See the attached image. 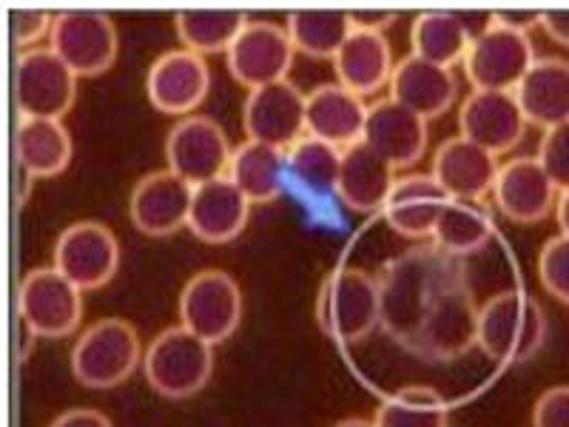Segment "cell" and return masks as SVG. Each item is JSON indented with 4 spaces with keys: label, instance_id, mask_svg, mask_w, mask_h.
I'll return each mask as SVG.
<instances>
[{
    "label": "cell",
    "instance_id": "5",
    "mask_svg": "<svg viewBox=\"0 0 569 427\" xmlns=\"http://www.w3.org/2000/svg\"><path fill=\"white\" fill-rule=\"evenodd\" d=\"M142 374L151 390L166 399H191L213 374V345L200 339L186 325L160 330L142 356Z\"/></svg>",
    "mask_w": 569,
    "mask_h": 427
},
{
    "label": "cell",
    "instance_id": "1",
    "mask_svg": "<svg viewBox=\"0 0 569 427\" xmlns=\"http://www.w3.org/2000/svg\"><path fill=\"white\" fill-rule=\"evenodd\" d=\"M376 282L382 297V330L410 350L445 294L453 291L456 285L470 282V277L465 259L425 242L385 262Z\"/></svg>",
    "mask_w": 569,
    "mask_h": 427
},
{
    "label": "cell",
    "instance_id": "19",
    "mask_svg": "<svg viewBox=\"0 0 569 427\" xmlns=\"http://www.w3.org/2000/svg\"><path fill=\"white\" fill-rule=\"evenodd\" d=\"M498 171H501V162L496 155L470 142L467 137L456 135L439 142V149L433 151L430 175L450 195V200L485 202V197L492 195Z\"/></svg>",
    "mask_w": 569,
    "mask_h": 427
},
{
    "label": "cell",
    "instance_id": "37",
    "mask_svg": "<svg viewBox=\"0 0 569 427\" xmlns=\"http://www.w3.org/2000/svg\"><path fill=\"white\" fill-rule=\"evenodd\" d=\"M536 157L541 160L543 171L550 175V180L558 186V191H567L569 188V123H561L556 126V129L543 131Z\"/></svg>",
    "mask_w": 569,
    "mask_h": 427
},
{
    "label": "cell",
    "instance_id": "20",
    "mask_svg": "<svg viewBox=\"0 0 569 427\" xmlns=\"http://www.w3.org/2000/svg\"><path fill=\"white\" fill-rule=\"evenodd\" d=\"M370 106L365 98L345 89L342 83H322L308 95L305 103V126L308 137L330 142L337 149L348 151L350 146L365 140Z\"/></svg>",
    "mask_w": 569,
    "mask_h": 427
},
{
    "label": "cell",
    "instance_id": "23",
    "mask_svg": "<svg viewBox=\"0 0 569 427\" xmlns=\"http://www.w3.org/2000/svg\"><path fill=\"white\" fill-rule=\"evenodd\" d=\"M365 142L393 169H408L427 151V120L393 98H385L370 106Z\"/></svg>",
    "mask_w": 569,
    "mask_h": 427
},
{
    "label": "cell",
    "instance_id": "8",
    "mask_svg": "<svg viewBox=\"0 0 569 427\" xmlns=\"http://www.w3.org/2000/svg\"><path fill=\"white\" fill-rule=\"evenodd\" d=\"M14 100L20 117L63 120L78 100V75L49 46L20 52L14 66Z\"/></svg>",
    "mask_w": 569,
    "mask_h": 427
},
{
    "label": "cell",
    "instance_id": "31",
    "mask_svg": "<svg viewBox=\"0 0 569 427\" xmlns=\"http://www.w3.org/2000/svg\"><path fill=\"white\" fill-rule=\"evenodd\" d=\"M492 237H496V220L485 202L450 200L430 242L439 246L441 251L467 259L470 254L485 251Z\"/></svg>",
    "mask_w": 569,
    "mask_h": 427
},
{
    "label": "cell",
    "instance_id": "16",
    "mask_svg": "<svg viewBox=\"0 0 569 427\" xmlns=\"http://www.w3.org/2000/svg\"><path fill=\"white\" fill-rule=\"evenodd\" d=\"M527 117L518 106L516 91H476L467 95L459 109V135L501 157L525 140Z\"/></svg>",
    "mask_w": 569,
    "mask_h": 427
},
{
    "label": "cell",
    "instance_id": "14",
    "mask_svg": "<svg viewBox=\"0 0 569 427\" xmlns=\"http://www.w3.org/2000/svg\"><path fill=\"white\" fill-rule=\"evenodd\" d=\"M305 103H308V95H302L291 80L253 89L242 106V129L248 140L266 142L282 151L297 146L308 135Z\"/></svg>",
    "mask_w": 569,
    "mask_h": 427
},
{
    "label": "cell",
    "instance_id": "39",
    "mask_svg": "<svg viewBox=\"0 0 569 427\" xmlns=\"http://www.w3.org/2000/svg\"><path fill=\"white\" fill-rule=\"evenodd\" d=\"M532 427H569V385L543 390L532 405Z\"/></svg>",
    "mask_w": 569,
    "mask_h": 427
},
{
    "label": "cell",
    "instance_id": "17",
    "mask_svg": "<svg viewBox=\"0 0 569 427\" xmlns=\"http://www.w3.org/2000/svg\"><path fill=\"white\" fill-rule=\"evenodd\" d=\"M191 202H194L191 182L177 177L171 169L151 171L131 188V222L146 237H171L180 228H188Z\"/></svg>",
    "mask_w": 569,
    "mask_h": 427
},
{
    "label": "cell",
    "instance_id": "13",
    "mask_svg": "<svg viewBox=\"0 0 569 427\" xmlns=\"http://www.w3.org/2000/svg\"><path fill=\"white\" fill-rule=\"evenodd\" d=\"M293 40L288 29L271 20H248V27L228 49V71L248 91L288 80L293 66Z\"/></svg>",
    "mask_w": 569,
    "mask_h": 427
},
{
    "label": "cell",
    "instance_id": "45",
    "mask_svg": "<svg viewBox=\"0 0 569 427\" xmlns=\"http://www.w3.org/2000/svg\"><path fill=\"white\" fill-rule=\"evenodd\" d=\"M333 427H376V421H365V419H342V421H337V425Z\"/></svg>",
    "mask_w": 569,
    "mask_h": 427
},
{
    "label": "cell",
    "instance_id": "24",
    "mask_svg": "<svg viewBox=\"0 0 569 427\" xmlns=\"http://www.w3.org/2000/svg\"><path fill=\"white\" fill-rule=\"evenodd\" d=\"M456 95H459V80H456L453 69L421 60L416 54H408L396 63L390 98L408 106L425 120H436L445 115L456 103Z\"/></svg>",
    "mask_w": 569,
    "mask_h": 427
},
{
    "label": "cell",
    "instance_id": "2",
    "mask_svg": "<svg viewBox=\"0 0 569 427\" xmlns=\"http://www.w3.org/2000/svg\"><path fill=\"white\" fill-rule=\"evenodd\" d=\"M547 342V314L527 291L492 294L479 308L476 345L492 363H527Z\"/></svg>",
    "mask_w": 569,
    "mask_h": 427
},
{
    "label": "cell",
    "instance_id": "41",
    "mask_svg": "<svg viewBox=\"0 0 569 427\" xmlns=\"http://www.w3.org/2000/svg\"><path fill=\"white\" fill-rule=\"evenodd\" d=\"M49 427H114V421L94 408H71L54 416V421Z\"/></svg>",
    "mask_w": 569,
    "mask_h": 427
},
{
    "label": "cell",
    "instance_id": "4",
    "mask_svg": "<svg viewBox=\"0 0 569 427\" xmlns=\"http://www.w3.org/2000/svg\"><path fill=\"white\" fill-rule=\"evenodd\" d=\"M317 317L325 334L339 345H353L382 328V297L373 274L342 266L325 277Z\"/></svg>",
    "mask_w": 569,
    "mask_h": 427
},
{
    "label": "cell",
    "instance_id": "21",
    "mask_svg": "<svg viewBox=\"0 0 569 427\" xmlns=\"http://www.w3.org/2000/svg\"><path fill=\"white\" fill-rule=\"evenodd\" d=\"M248 220H251V200L242 195L231 177L194 186L188 228L197 240L211 242V246L231 242L246 231Z\"/></svg>",
    "mask_w": 569,
    "mask_h": 427
},
{
    "label": "cell",
    "instance_id": "18",
    "mask_svg": "<svg viewBox=\"0 0 569 427\" xmlns=\"http://www.w3.org/2000/svg\"><path fill=\"white\" fill-rule=\"evenodd\" d=\"M492 202L507 220L532 226L556 214L558 186L543 171L538 157H512L501 162L498 180L492 186Z\"/></svg>",
    "mask_w": 569,
    "mask_h": 427
},
{
    "label": "cell",
    "instance_id": "35",
    "mask_svg": "<svg viewBox=\"0 0 569 427\" xmlns=\"http://www.w3.org/2000/svg\"><path fill=\"white\" fill-rule=\"evenodd\" d=\"M342 157L345 151L337 146L305 135L297 146L288 149V177L311 195H337Z\"/></svg>",
    "mask_w": 569,
    "mask_h": 427
},
{
    "label": "cell",
    "instance_id": "15",
    "mask_svg": "<svg viewBox=\"0 0 569 427\" xmlns=\"http://www.w3.org/2000/svg\"><path fill=\"white\" fill-rule=\"evenodd\" d=\"M211 89V69L206 58L188 49L162 52L146 75V95L151 106L162 115L191 117V111L208 98Z\"/></svg>",
    "mask_w": 569,
    "mask_h": 427
},
{
    "label": "cell",
    "instance_id": "34",
    "mask_svg": "<svg viewBox=\"0 0 569 427\" xmlns=\"http://www.w3.org/2000/svg\"><path fill=\"white\" fill-rule=\"evenodd\" d=\"M376 427H447L450 405L430 385H405L379 405Z\"/></svg>",
    "mask_w": 569,
    "mask_h": 427
},
{
    "label": "cell",
    "instance_id": "44",
    "mask_svg": "<svg viewBox=\"0 0 569 427\" xmlns=\"http://www.w3.org/2000/svg\"><path fill=\"white\" fill-rule=\"evenodd\" d=\"M556 222H558V228H561L563 237H569V188L567 191H558Z\"/></svg>",
    "mask_w": 569,
    "mask_h": 427
},
{
    "label": "cell",
    "instance_id": "28",
    "mask_svg": "<svg viewBox=\"0 0 569 427\" xmlns=\"http://www.w3.org/2000/svg\"><path fill=\"white\" fill-rule=\"evenodd\" d=\"M14 155L20 169L32 180L38 177H58L69 169L74 142L63 120H40V117H20L14 129Z\"/></svg>",
    "mask_w": 569,
    "mask_h": 427
},
{
    "label": "cell",
    "instance_id": "43",
    "mask_svg": "<svg viewBox=\"0 0 569 427\" xmlns=\"http://www.w3.org/2000/svg\"><path fill=\"white\" fill-rule=\"evenodd\" d=\"M350 18H353V29L385 34V29L396 20V12H385V9H365V12H350Z\"/></svg>",
    "mask_w": 569,
    "mask_h": 427
},
{
    "label": "cell",
    "instance_id": "29",
    "mask_svg": "<svg viewBox=\"0 0 569 427\" xmlns=\"http://www.w3.org/2000/svg\"><path fill=\"white\" fill-rule=\"evenodd\" d=\"M228 177L251 200V206L273 202L284 191V180H288V151L246 140L233 149Z\"/></svg>",
    "mask_w": 569,
    "mask_h": 427
},
{
    "label": "cell",
    "instance_id": "22",
    "mask_svg": "<svg viewBox=\"0 0 569 427\" xmlns=\"http://www.w3.org/2000/svg\"><path fill=\"white\" fill-rule=\"evenodd\" d=\"M450 206V195L433 175H405L396 180L385 206V220L408 240H433L439 217Z\"/></svg>",
    "mask_w": 569,
    "mask_h": 427
},
{
    "label": "cell",
    "instance_id": "40",
    "mask_svg": "<svg viewBox=\"0 0 569 427\" xmlns=\"http://www.w3.org/2000/svg\"><path fill=\"white\" fill-rule=\"evenodd\" d=\"M543 12H532V9H501V12H492V20H496L498 27L512 29V32L530 34L532 29L541 27Z\"/></svg>",
    "mask_w": 569,
    "mask_h": 427
},
{
    "label": "cell",
    "instance_id": "26",
    "mask_svg": "<svg viewBox=\"0 0 569 427\" xmlns=\"http://www.w3.org/2000/svg\"><path fill=\"white\" fill-rule=\"evenodd\" d=\"M333 71H337V83H342L359 98L379 95L393 80V46L385 34L353 29L348 43L333 58Z\"/></svg>",
    "mask_w": 569,
    "mask_h": 427
},
{
    "label": "cell",
    "instance_id": "32",
    "mask_svg": "<svg viewBox=\"0 0 569 427\" xmlns=\"http://www.w3.org/2000/svg\"><path fill=\"white\" fill-rule=\"evenodd\" d=\"M472 38L467 34L459 12H419L410 27V49L416 58L430 60V63L453 69L456 63H465L467 49Z\"/></svg>",
    "mask_w": 569,
    "mask_h": 427
},
{
    "label": "cell",
    "instance_id": "25",
    "mask_svg": "<svg viewBox=\"0 0 569 427\" xmlns=\"http://www.w3.org/2000/svg\"><path fill=\"white\" fill-rule=\"evenodd\" d=\"M396 180L393 166L362 140L345 151L337 197L356 214L385 211Z\"/></svg>",
    "mask_w": 569,
    "mask_h": 427
},
{
    "label": "cell",
    "instance_id": "27",
    "mask_svg": "<svg viewBox=\"0 0 569 427\" xmlns=\"http://www.w3.org/2000/svg\"><path fill=\"white\" fill-rule=\"evenodd\" d=\"M516 98L530 126L547 131L569 123V60L538 58L516 89Z\"/></svg>",
    "mask_w": 569,
    "mask_h": 427
},
{
    "label": "cell",
    "instance_id": "36",
    "mask_svg": "<svg viewBox=\"0 0 569 427\" xmlns=\"http://www.w3.org/2000/svg\"><path fill=\"white\" fill-rule=\"evenodd\" d=\"M538 279L552 299L569 305V237L558 234L543 242L538 254Z\"/></svg>",
    "mask_w": 569,
    "mask_h": 427
},
{
    "label": "cell",
    "instance_id": "3",
    "mask_svg": "<svg viewBox=\"0 0 569 427\" xmlns=\"http://www.w3.org/2000/svg\"><path fill=\"white\" fill-rule=\"evenodd\" d=\"M140 334L123 317L91 322L71 348V374L83 388L109 390L123 385L142 365Z\"/></svg>",
    "mask_w": 569,
    "mask_h": 427
},
{
    "label": "cell",
    "instance_id": "12",
    "mask_svg": "<svg viewBox=\"0 0 569 427\" xmlns=\"http://www.w3.org/2000/svg\"><path fill=\"white\" fill-rule=\"evenodd\" d=\"M536 60L530 34L512 32L492 20V27L472 40L461 66L476 91H516Z\"/></svg>",
    "mask_w": 569,
    "mask_h": 427
},
{
    "label": "cell",
    "instance_id": "11",
    "mask_svg": "<svg viewBox=\"0 0 569 427\" xmlns=\"http://www.w3.org/2000/svg\"><path fill=\"white\" fill-rule=\"evenodd\" d=\"M54 268L80 291H98L120 268V240L106 222H71L54 242Z\"/></svg>",
    "mask_w": 569,
    "mask_h": 427
},
{
    "label": "cell",
    "instance_id": "10",
    "mask_svg": "<svg viewBox=\"0 0 569 427\" xmlns=\"http://www.w3.org/2000/svg\"><path fill=\"white\" fill-rule=\"evenodd\" d=\"M20 322L40 339H63L74 334L83 319V291L69 282L54 266L32 268L18 291Z\"/></svg>",
    "mask_w": 569,
    "mask_h": 427
},
{
    "label": "cell",
    "instance_id": "7",
    "mask_svg": "<svg viewBox=\"0 0 569 427\" xmlns=\"http://www.w3.org/2000/svg\"><path fill=\"white\" fill-rule=\"evenodd\" d=\"M240 322L242 288L228 271L206 268L182 285L180 325H186L191 334L206 339L208 345H220L231 339Z\"/></svg>",
    "mask_w": 569,
    "mask_h": 427
},
{
    "label": "cell",
    "instance_id": "9",
    "mask_svg": "<svg viewBox=\"0 0 569 427\" xmlns=\"http://www.w3.org/2000/svg\"><path fill=\"white\" fill-rule=\"evenodd\" d=\"M231 157V140L213 117H182L166 135V162L177 177L191 186L228 177Z\"/></svg>",
    "mask_w": 569,
    "mask_h": 427
},
{
    "label": "cell",
    "instance_id": "33",
    "mask_svg": "<svg viewBox=\"0 0 569 427\" xmlns=\"http://www.w3.org/2000/svg\"><path fill=\"white\" fill-rule=\"evenodd\" d=\"M284 29L291 34L297 52L333 60L353 34V18L342 9H297L288 14Z\"/></svg>",
    "mask_w": 569,
    "mask_h": 427
},
{
    "label": "cell",
    "instance_id": "6",
    "mask_svg": "<svg viewBox=\"0 0 569 427\" xmlns=\"http://www.w3.org/2000/svg\"><path fill=\"white\" fill-rule=\"evenodd\" d=\"M49 49L78 78H98L117 63L120 34L114 20L98 9H66L54 14Z\"/></svg>",
    "mask_w": 569,
    "mask_h": 427
},
{
    "label": "cell",
    "instance_id": "38",
    "mask_svg": "<svg viewBox=\"0 0 569 427\" xmlns=\"http://www.w3.org/2000/svg\"><path fill=\"white\" fill-rule=\"evenodd\" d=\"M9 20H12L14 46L23 49V52L38 49V43L43 38H52V12H43V9H12V12H9Z\"/></svg>",
    "mask_w": 569,
    "mask_h": 427
},
{
    "label": "cell",
    "instance_id": "42",
    "mask_svg": "<svg viewBox=\"0 0 569 427\" xmlns=\"http://www.w3.org/2000/svg\"><path fill=\"white\" fill-rule=\"evenodd\" d=\"M541 29L558 46H569V9H550V12H543Z\"/></svg>",
    "mask_w": 569,
    "mask_h": 427
},
{
    "label": "cell",
    "instance_id": "30",
    "mask_svg": "<svg viewBox=\"0 0 569 427\" xmlns=\"http://www.w3.org/2000/svg\"><path fill=\"white\" fill-rule=\"evenodd\" d=\"M174 27L182 49L200 58L213 52L228 54V49L248 27V14L240 9H182L174 14Z\"/></svg>",
    "mask_w": 569,
    "mask_h": 427
}]
</instances>
